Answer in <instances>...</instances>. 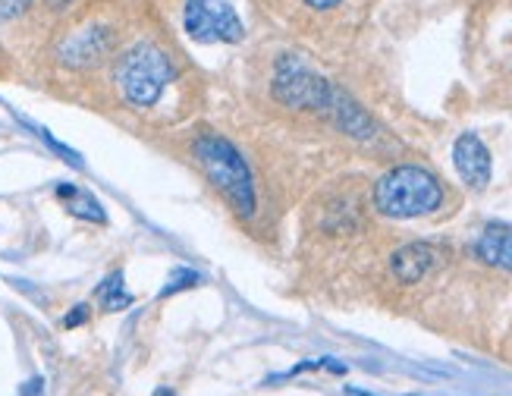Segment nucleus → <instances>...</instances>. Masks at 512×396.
<instances>
[{
    "instance_id": "f257e3e1",
    "label": "nucleus",
    "mask_w": 512,
    "mask_h": 396,
    "mask_svg": "<svg viewBox=\"0 0 512 396\" xmlns=\"http://www.w3.org/2000/svg\"><path fill=\"white\" fill-rule=\"evenodd\" d=\"M195 161L202 164L211 186L224 195L242 217L255 214L252 170L230 139L217 136V132H202V136L195 139Z\"/></svg>"
},
{
    "instance_id": "9d476101",
    "label": "nucleus",
    "mask_w": 512,
    "mask_h": 396,
    "mask_svg": "<svg viewBox=\"0 0 512 396\" xmlns=\"http://www.w3.org/2000/svg\"><path fill=\"white\" fill-rule=\"evenodd\" d=\"M57 198H63L66 211H70L73 217L92 220V224H107V214H104L101 202H98L92 192H85V189H79L73 183H60L57 186Z\"/></svg>"
},
{
    "instance_id": "1a4fd4ad",
    "label": "nucleus",
    "mask_w": 512,
    "mask_h": 396,
    "mask_svg": "<svg viewBox=\"0 0 512 396\" xmlns=\"http://www.w3.org/2000/svg\"><path fill=\"white\" fill-rule=\"evenodd\" d=\"M475 255L494 268L512 271V230L503 224H487L475 242Z\"/></svg>"
},
{
    "instance_id": "ddd939ff",
    "label": "nucleus",
    "mask_w": 512,
    "mask_h": 396,
    "mask_svg": "<svg viewBox=\"0 0 512 396\" xmlns=\"http://www.w3.org/2000/svg\"><path fill=\"white\" fill-rule=\"evenodd\" d=\"M32 7V0H0V22L16 19Z\"/></svg>"
},
{
    "instance_id": "7ed1b4c3",
    "label": "nucleus",
    "mask_w": 512,
    "mask_h": 396,
    "mask_svg": "<svg viewBox=\"0 0 512 396\" xmlns=\"http://www.w3.org/2000/svg\"><path fill=\"white\" fill-rule=\"evenodd\" d=\"M114 79L120 85V95L132 107H154L173 79V63L158 44L142 41L120 54Z\"/></svg>"
},
{
    "instance_id": "6e6552de",
    "label": "nucleus",
    "mask_w": 512,
    "mask_h": 396,
    "mask_svg": "<svg viewBox=\"0 0 512 396\" xmlns=\"http://www.w3.org/2000/svg\"><path fill=\"white\" fill-rule=\"evenodd\" d=\"M437 268V249L428 242H409V246L396 249L390 258V271L396 280L403 283H418L425 280Z\"/></svg>"
},
{
    "instance_id": "9b49d317",
    "label": "nucleus",
    "mask_w": 512,
    "mask_h": 396,
    "mask_svg": "<svg viewBox=\"0 0 512 396\" xmlns=\"http://www.w3.org/2000/svg\"><path fill=\"white\" fill-rule=\"evenodd\" d=\"M95 296L101 299L104 312H123V308H129V305H132V296H129V290H126L123 271L107 274V277H104V283L95 290Z\"/></svg>"
},
{
    "instance_id": "39448f33",
    "label": "nucleus",
    "mask_w": 512,
    "mask_h": 396,
    "mask_svg": "<svg viewBox=\"0 0 512 396\" xmlns=\"http://www.w3.org/2000/svg\"><path fill=\"white\" fill-rule=\"evenodd\" d=\"M183 29L202 44H236L246 38V26L230 0H186Z\"/></svg>"
},
{
    "instance_id": "6ab92c4d",
    "label": "nucleus",
    "mask_w": 512,
    "mask_h": 396,
    "mask_svg": "<svg viewBox=\"0 0 512 396\" xmlns=\"http://www.w3.org/2000/svg\"><path fill=\"white\" fill-rule=\"evenodd\" d=\"M154 396H176V393H173V390H167V387H161V390L154 393Z\"/></svg>"
},
{
    "instance_id": "0eeeda50",
    "label": "nucleus",
    "mask_w": 512,
    "mask_h": 396,
    "mask_svg": "<svg viewBox=\"0 0 512 396\" xmlns=\"http://www.w3.org/2000/svg\"><path fill=\"white\" fill-rule=\"evenodd\" d=\"M453 164L462 176V183L469 189H487V183H491V151H487V145L475 136V132H462V136L456 139L453 145Z\"/></svg>"
},
{
    "instance_id": "423d86ee",
    "label": "nucleus",
    "mask_w": 512,
    "mask_h": 396,
    "mask_svg": "<svg viewBox=\"0 0 512 396\" xmlns=\"http://www.w3.org/2000/svg\"><path fill=\"white\" fill-rule=\"evenodd\" d=\"M117 35L104 22H92V26H79L70 35H63L57 44V60L66 70H92V66L104 63L107 54L114 51Z\"/></svg>"
},
{
    "instance_id": "2eb2a0df",
    "label": "nucleus",
    "mask_w": 512,
    "mask_h": 396,
    "mask_svg": "<svg viewBox=\"0 0 512 396\" xmlns=\"http://www.w3.org/2000/svg\"><path fill=\"white\" fill-rule=\"evenodd\" d=\"M305 4H308L311 10H330V7H337L340 0H305Z\"/></svg>"
},
{
    "instance_id": "f3484780",
    "label": "nucleus",
    "mask_w": 512,
    "mask_h": 396,
    "mask_svg": "<svg viewBox=\"0 0 512 396\" xmlns=\"http://www.w3.org/2000/svg\"><path fill=\"white\" fill-rule=\"evenodd\" d=\"M70 4H73V0H48V7H51V10H66Z\"/></svg>"
},
{
    "instance_id": "f03ea898",
    "label": "nucleus",
    "mask_w": 512,
    "mask_h": 396,
    "mask_svg": "<svg viewBox=\"0 0 512 396\" xmlns=\"http://www.w3.org/2000/svg\"><path fill=\"white\" fill-rule=\"evenodd\" d=\"M374 205L384 217H393V220L425 217L443 205V186L431 170L403 164V167L387 170L381 180H377Z\"/></svg>"
},
{
    "instance_id": "4468645a",
    "label": "nucleus",
    "mask_w": 512,
    "mask_h": 396,
    "mask_svg": "<svg viewBox=\"0 0 512 396\" xmlns=\"http://www.w3.org/2000/svg\"><path fill=\"white\" fill-rule=\"evenodd\" d=\"M85 321H88V305H76L73 312L63 318V327L70 330V327H79V324H85Z\"/></svg>"
},
{
    "instance_id": "a211bd4d",
    "label": "nucleus",
    "mask_w": 512,
    "mask_h": 396,
    "mask_svg": "<svg viewBox=\"0 0 512 396\" xmlns=\"http://www.w3.org/2000/svg\"><path fill=\"white\" fill-rule=\"evenodd\" d=\"M346 393H349V396H371V393H365V390H352V387H349Z\"/></svg>"
},
{
    "instance_id": "20e7f679",
    "label": "nucleus",
    "mask_w": 512,
    "mask_h": 396,
    "mask_svg": "<svg viewBox=\"0 0 512 396\" xmlns=\"http://www.w3.org/2000/svg\"><path fill=\"white\" fill-rule=\"evenodd\" d=\"M274 98L286 107L315 110V114L327 117L333 98H337V85L318 76L305 60L283 54L274 66Z\"/></svg>"
},
{
    "instance_id": "f8f14e48",
    "label": "nucleus",
    "mask_w": 512,
    "mask_h": 396,
    "mask_svg": "<svg viewBox=\"0 0 512 396\" xmlns=\"http://www.w3.org/2000/svg\"><path fill=\"white\" fill-rule=\"evenodd\" d=\"M198 277L195 271H189V268H176L173 274H170V280L164 283V290H161V299H167V296H173V293H180V290H189V286H198Z\"/></svg>"
},
{
    "instance_id": "dca6fc26",
    "label": "nucleus",
    "mask_w": 512,
    "mask_h": 396,
    "mask_svg": "<svg viewBox=\"0 0 512 396\" xmlns=\"http://www.w3.org/2000/svg\"><path fill=\"white\" fill-rule=\"evenodd\" d=\"M35 384H26L22 387V396H38L41 393V378H32Z\"/></svg>"
}]
</instances>
